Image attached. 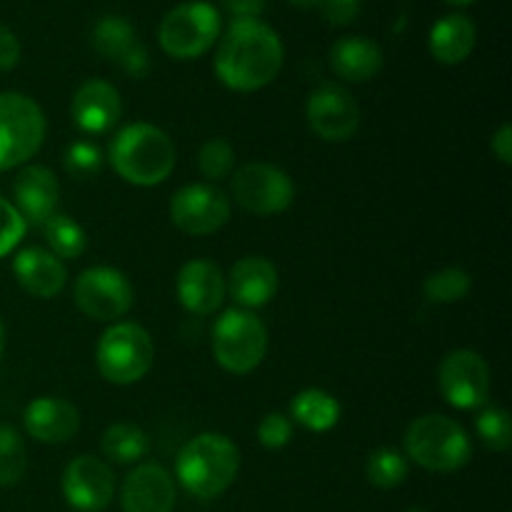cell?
Masks as SVG:
<instances>
[{
	"mask_svg": "<svg viewBox=\"0 0 512 512\" xmlns=\"http://www.w3.org/2000/svg\"><path fill=\"white\" fill-rule=\"evenodd\" d=\"M283 68L280 35L263 20H233L215 50V75L235 93H255Z\"/></svg>",
	"mask_w": 512,
	"mask_h": 512,
	"instance_id": "obj_1",
	"label": "cell"
},
{
	"mask_svg": "<svg viewBox=\"0 0 512 512\" xmlns=\"http://www.w3.org/2000/svg\"><path fill=\"white\" fill-rule=\"evenodd\" d=\"M108 160L125 183L153 188L170 178L178 158L165 130L150 123H130L110 140Z\"/></svg>",
	"mask_w": 512,
	"mask_h": 512,
	"instance_id": "obj_2",
	"label": "cell"
},
{
	"mask_svg": "<svg viewBox=\"0 0 512 512\" xmlns=\"http://www.w3.org/2000/svg\"><path fill=\"white\" fill-rule=\"evenodd\" d=\"M240 470V450L228 435L200 433L180 448L175 478L193 498H220L235 483Z\"/></svg>",
	"mask_w": 512,
	"mask_h": 512,
	"instance_id": "obj_3",
	"label": "cell"
},
{
	"mask_svg": "<svg viewBox=\"0 0 512 512\" xmlns=\"http://www.w3.org/2000/svg\"><path fill=\"white\" fill-rule=\"evenodd\" d=\"M405 458L430 473H455L473 458V443L460 423L440 413L415 418L405 430Z\"/></svg>",
	"mask_w": 512,
	"mask_h": 512,
	"instance_id": "obj_4",
	"label": "cell"
},
{
	"mask_svg": "<svg viewBox=\"0 0 512 512\" xmlns=\"http://www.w3.org/2000/svg\"><path fill=\"white\" fill-rule=\"evenodd\" d=\"M155 360V345L148 330L138 323L120 320L98 340L95 365L100 375L113 385H133L148 375Z\"/></svg>",
	"mask_w": 512,
	"mask_h": 512,
	"instance_id": "obj_5",
	"label": "cell"
},
{
	"mask_svg": "<svg viewBox=\"0 0 512 512\" xmlns=\"http://www.w3.org/2000/svg\"><path fill=\"white\" fill-rule=\"evenodd\" d=\"M213 353L228 373H253L268 355V330L263 320L253 310H225L213 325Z\"/></svg>",
	"mask_w": 512,
	"mask_h": 512,
	"instance_id": "obj_6",
	"label": "cell"
},
{
	"mask_svg": "<svg viewBox=\"0 0 512 512\" xmlns=\"http://www.w3.org/2000/svg\"><path fill=\"white\" fill-rule=\"evenodd\" d=\"M220 38V13L208 0L175 5L160 20V48L178 60H193L208 53Z\"/></svg>",
	"mask_w": 512,
	"mask_h": 512,
	"instance_id": "obj_7",
	"label": "cell"
},
{
	"mask_svg": "<svg viewBox=\"0 0 512 512\" xmlns=\"http://www.w3.org/2000/svg\"><path fill=\"white\" fill-rule=\"evenodd\" d=\"M45 140V115L23 93H0V173L28 163Z\"/></svg>",
	"mask_w": 512,
	"mask_h": 512,
	"instance_id": "obj_8",
	"label": "cell"
},
{
	"mask_svg": "<svg viewBox=\"0 0 512 512\" xmlns=\"http://www.w3.org/2000/svg\"><path fill=\"white\" fill-rule=\"evenodd\" d=\"M73 298L80 313L88 315L90 320L115 323L130 313L135 303V290L125 273L108 265H95L75 278Z\"/></svg>",
	"mask_w": 512,
	"mask_h": 512,
	"instance_id": "obj_9",
	"label": "cell"
},
{
	"mask_svg": "<svg viewBox=\"0 0 512 512\" xmlns=\"http://www.w3.org/2000/svg\"><path fill=\"white\" fill-rule=\"evenodd\" d=\"M233 198L253 215H278L293 205L295 185L285 170L270 163H248L235 170Z\"/></svg>",
	"mask_w": 512,
	"mask_h": 512,
	"instance_id": "obj_10",
	"label": "cell"
},
{
	"mask_svg": "<svg viewBox=\"0 0 512 512\" xmlns=\"http://www.w3.org/2000/svg\"><path fill=\"white\" fill-rule=\"evenodd\" d=\"M438 385L448 405L458 410H478L488 405L490 368L475 350H453L440 360Z\"/></svg>",
	"mask_w": 512,
	"mask_h": 512,
	"instance_id": "obj_11",
	"label": "cell"
},
{
	"mask_svg": "<svg viewBox=\"0 0 512 512\" xmlns=\"http://www.w3.org/2000/svg\"><path fill=\"white\" fill-rule=\"evenodd\" d=\"M230 200L228 195L213 183L183 185L170 200V220L183 233L213 235L228 223Z\"/></svg>",
	"mask_w": 512,
	"mask_h": 512,
	"instance_id": "obj_12",
	"label": "cell"
},
{
	"mask_svg": "<svg viewBox=\"0 0 512 512\" xmlns=\"http://www.w3.org/2000/svg\"><path fill=\"white\" fill-rule=\"evenodd\" d=\"M305 118L318 138L328 143H345L360 128V105L345 88L325 83L308 95Z\"/></svg>",
	"mask_w": 512,
	"mask_h": 512,
	"instance_id": "obj_13",
	"label": "cell"
},
{
	"mask_svg": "<svg viewBox=\"0 0 512 512\" xmlns=\"http://www.w3.org/2000/svg\"><path fill=\"white\" fill-rule=\"evenodd\" d=\"M90 43L100 58L120 65V70L128 73L130 78H145V73H148V48L138 38V30L133 28L130 20L120 18V15H103L93 25Z\"/></svg>",
	"mask_w": 512,
	"mask_h": 512,
	"instance_id": "obj_14",
	"label": "cell"
},
{
	"mask_svg": "<svg viewBox=\"0 0 512 512\" xmlns=\"http://www.w3.org/2000/svg\"><path fill=\"white\" fill-rule=\"evenodd\" d=\"M63 495L80 512H103L115 498V475L103 460L78 455L65 465Z\"/></svg>",
	"mask_w": 512,
	"mask_h": 512,
	"instance_id": "obj_15",
	"label": "cell"
},
{
	"mask_svg": "<svg viewBox=\"0 0 512 512\" xmlns=\"http://www.w3.org/2000/svg\"><path fill=\"white\" fill-rule=\"evenodd\" d=\"M70 118L85 135H105L123 118V100L118 88L108 80L90 78L75 90Z\"/></svg>",
	"mask_w": 512,
	"mask_h": 512,
	"instance_id": "obj_16",
	"label": "cell"
},
{
	"mask_svg": "<svg viewBox=\"0 0 512 512\" xmlns=\"http://www.w3.org/2000/svg\"><path fill=\"white\" fill-rule=\"evenodd\" d=\"M178 490L160 463H143L125 478L120 490L123 512H173Z\"/></svg>",
	"mask_w": 512,
	"mask_h": 512,
	"instance_id": "obj_17",
	"label": "cell"
},
{
	"mask_svg": "<svg viewBox=\"0 0 512 512\" xmlns=\"http://www.w3.org/2000/svg\"><path fill=\"white\" fill-rule=\"evenodd\" d=\"M15 210L23 215L25 225L43 228L50 215L58 213L60 183L45 165H25L13 180Z\"/></svg>",
	"mask_w": 512,
	"mask_h": 512,
	"instance_id": "obj_18",
	"label": "cell"
},
{
	"mask_svg": "<svg viewBox=\"0 0 512 512\" xmlns=\"http://www.w3.org/2000/svg\"><path fill=\"white\" fill-rule=\"evenodd\" d=\"M175 293L180 305L193 315H210L223 305L225 300V275L213 260L195 258L188 260L178 270L175 278Z\"/></svg>",
	"mask_w": 512,
	"mask_h": 512,
	"instance_id": "obj_19",
	"label": "cell"
},
{
	"mask_svg": "<svg viewBox=\"0 0 512 512\" xmlns=\"http://www.w3.org/2000/svg\"><path fill=\"white\" fill-rule=\"evenodd\" d=\"M225 293L243 310L263 308L278 293V268L263 255H245L230 268Z\"/></svg>",
	"mask_w": 512,
	"mask_h": 512,
	"instance_id": "obj_20",
	"label": "cell"
},
{
	"mask_svg": "<svg viewBox=\"0 0 512 512\" xmlns=\"http://www.w3.org/2000/svg\"><path fill=\"white\" fill-rule=\"evenodd\" d=\"M23 425L30 438L38 443L60 445L75 438L80 430V413L73 403L63 398H35L25 405Z\"/></svg>",
	"mask_w": 512,
	"mask_h": 512,
	"instance_id": "obj_21",
	"label": "cell"
},
{
	"mask_svg": "<svg viewBox=\"0 0 512 512\" xmlns=\"http://www.w3.org/2000/svg\"><path fill=\"white\" fill-rule=\"evenodd\" d=\"M13 275L25 293L40 300L60 295L68 283V270L63 260L43 248H25L15 253Z\"/></svg>",
	"mask_w": 512,
	"mask_h": 512,
	"instance_id": "obj_22",
	"label": "cell"
},
{
	"mask_svg": "<svg viewBox=\"0 0 512 512\" xmlns=\"http://www.w3.org/2000/svg\"><path fill=\"white\" fill-rule=\"evenodd\" d=\"M328 63L338 78L348 83H368L383 68V50L365 35H345L333 43Z\"/></svg>",
	"mask_w": 512,
	"mask_h": 512,
	"instance_id": "obj_23",
	"label": "cell"
},
{
	"mask_svg": "<svg viewBox=\"0 0 512 512\" xmlns=\"http://www.w3.org/2000/svg\"><path fill=\"white\" fill-rule=\"evenodd\" d=\"M475 43H478V28L473 20L463 13L443 15L438 23L430 28L428 48L438 63L458 65L470 58Z\"/></svg>",
	"mask_w": 512,
	"mask_h": 512,
	"instance_id": "obj_24",
	"label": "cell"
},
{
	"mask_svg": "<svg viewBox=\"0 0 512 512\" xmlns=\"http://www.w3.org/2000/svg\"><path fill=\"white\" fill-rule=\"evenodd\" d=\"M340 415L338 400L320 388H305L290 400V418L310 433H328L340 423Z\"/></svg>",
	"mask_w": 512,
	"mask_h": 512,
	"instance_id": "obj_25",
	"label": "cell"
},
{
	"mask_svg": "<svg viewBox=\"0 0 512 512\" xmlns=\"http://www.w3.org/2000/svg\"><path fill=\"white\" fill-rule=\"evenodd\" d=\"M100 448H103L105 458L113 460V463L130 465L140 463L148 455L150 440L145 430L138 428V425L115 423L105 428L103 438H100Z\"/></svg>",
	"mask_w": 512,
	"mask_h": 512,
	"instance_id": "obj_26",
	"label": "cell"
},
{
	"mask_svg": "<svg viewBox=\"0 0 512 512\" xmlns=\"http://www.w3.org/2000/svg\"><path fill=\"white\" fill-rule=\"evenodd\" d=\"M40 230L45 235V243L50 245V253L60 260H78L88 248V235L70 215H50Z\"/></svg>",
	"mask_w": 512,
	"mask_h": 512,
	"instance_id": "obj_27",
	"label": "cell"
},
{
	"mask_svg": "<svg viewBox=\"0 0 512 512\" xmlns=\"http://www.w3.org/2000/svg\"><path fill=\"white\" fill-rule=\"evenodd\" d=\"M408 473V458L395 448H378L375 453H370L368 463H365V478L380 490H393L403 485Z\"/></svg>",
	"mask_w": 512,
	"mask_h": 512,
	"instance_id": "obj_28",
	"label": "cell"
},
{
	"mask_svg": "<svg viewBox=\"0 0 512 512\" xmlns=\"http://www.w3.org/2000/svg\"><path fill=\"white\" fill-rule=\"evenodd\" d=\"M470 288H473V278L463 268H443L425 278L423 295L428 303L453 305L460 303L470 293Z\"/></svg>",
	"mask_w": 512,
	"mask_h": 512,
	"instance_id": "obj_29",
	"label": "cell"
},
{
	"mask_svg": "<svg viewBox=\"0 0 512 512\" xmlns=\"http://www.w3.org/2000/svg\"><path fill=\"white\" fill-rule=\"evenodd\" d=\"M28 450L13 425L0 423V488H13L25 478Z\"/></svg>",
	"mask_w": 512,
	"mask_h": 512,
	"instance_id": "obj_30",
	"label": "cell"
},
{
	"mask_svg": "<svg viewBox=\"0 0 512 512\" xmlns=\"http://www.w3.org/2000/svg\"><path fill=\"white\" fill-rule=\"evenodd\" d=\"M475 430H478V438L483 440V445L493 453H505L512 445V423L510 415L505 408L498 405H488L485 410H480V415L475 418Z\"/></svg>",
	"mask_w": 512,
	"mask_h": 512,
	"instance_id": "obj_31",
	"label": "cell"
},
{
	"mask_svg": "<svg viewBox=\"0 0 512 512\" xmlns=\"http://www.w3.org/2000/svg\"><path fill=\"white\" fill-rule=\"evenodd\" d=\"M198 168L210 183L225 180L235 168V150L225 138H210L198 153Z\"/></svg>",
	"mask_w": 512,
	"mask_h": 512,
	"instance_id": "obj_32",
	"label": "cell"
},
{
	"mask_svg": "<svg viewBox=\"0 0 512 512\" xmlns=\"http://www.w3.org/2000/svg\"><path fill=\"white\" fill-rule=\"evenodd\" d=\"M103 150L98 145L88 143V140H75L65 148L63 153V168L65 173L73 175L75 180H88L103 170Z\"/></svg>",
	"mask_w": 512,
	"mask_h": 512,
	"instance_id": "obj_33",
	"label": "cell"
},
{
	"mask_svg": "<svg viewBox=\"0 0 512 512\" xmlns=\"http://www.w3.org/2000/svg\"><path fill=\"white\" fill-rule=\"evenodd\" d=\"M25 225L23 215L15 210V205L10 200L0 198V258L13 253L20 245V240L25 238Z\"/></svg>",
	"mask_w": 512,
	"mask_h": 512,
	"instance_id": "obj_34",
	"label": "cell"
},
{
	"mask_svg": "<svg viewBox=\"0 0 512 512\" xmlns=\"http://www.w3.org/2000/svg\"><path fill=\"white\" fill-rule=\"evenodd\" d=\"M258 440L263 448L280 450L293 440V423L283 413H268L258 425Z\"/></svg>",
	"mask_w": 512,
	"mask_h": 512,
	"instance_id": "obj_35",
	"label": "cell"
},
{
	"mask_svg": "<svg viewBox=\"0 0 512 512\" xmlns=\"http://www.w3.org/2000/svg\"><path fill=\"white\" fill-rule=\"evenodd\" d=\"M318 8L330 25L343 28V25H350L358 18L360 8H363V0H323Z\"/></svg>",
	"mask_w": 512,
	"mask_h": 512,
	"instance_id": "obj_36",
	"label": "cell"
},
{
	"mask_svg": "<svg viewBox=\"0 0 512 512\" xmlns=\"http://www.w3.org/2000/svg\"><path fill=\"white\" fill-rule=\"evenodd\" d=\"M20 60V40L10 28L0 23V73L13 70Z\"/></svg>",
	"mask_w": 512,
	"mask_h": 512,
	"instance_id": "obj_37",
	"label": "cell"
},
{
	"mask_svg": "<svg viewBox=\"0 0 512 512\" xmlns=\"http://www.w3.org/2000/svg\"><path fill=\"white\" fill-rule=\"evenodd\" d=\"M490 148H493L495 158L503 165H512V128L510 123H503L498 128V133L490 140Z\"/></svg>",
	"mask_w": 512,
	"mask_h": 512,
	"instance_id": "obj_38",
	"label": "cell"
},
{
	"mask_svg": "<svg viewBox=\"0 0 512 512\" xmlns=\"http://www.w3.org/2000/svg\"><path fill=\"white\" fill-rule=\"evenodd\" d=\"M265 3H268V0H223L225 10H228L230 15H235V20L258 18L265 10Z\"/></svg>",
	"mask_w": 512,
	"mask_h": 512,
	"instance_id": "obj_39",
	"label": "cell"
},
{
	"mask_svg": "<svg viewBox=\"0 0 512 512\" xmlns=\"http://www.w3.org/2000/svg\"><path fill=\"white\" fill-rule=\"evenodd\" d=\"M290 5H295V8H318L323 0H288Z\"/></svg>",
	"mask_w": 512,
	"mask_h": 512,
	"instance_id": "obj_40",
	"label": "cell"
},
{
	"mask_svg": "<svg viewBox=\"0 0 512 512\" xmlns=\"http://www.w3.org/2000/svg\"><path fill=\"white\" fill-rule=\"evenodd\" d=\"M3 350H5V323L3 318H0V355H3Z\"/></svg>",
	"mask_w": 512,
	"mask_h": 512,
	"instance_id": "obj_41",
	"label": "cell"
},
{
	"mask_svg": "<svg viewBox=\"0 0 512 512\" xmlns=\"http://www.w3.org/2000/svg\"><path fill=\"white\" fill-rule=\"evenodd\" d=\"M445 3L448 5H470V3H475V0H445Z\"/></svg>",
	"mask_w": 512,
	"mask_h": 512,
	"instance_id": "obj_42",
	"label": "cell"
},
{
	"mask_svg": "<svg viewBox=\"0 0 512 512\" xmlns=\"http://www.w3.org/2000/svg\"><path fill=\"white\" fill-rule=\"evenodd\" d=\"M405 512H430V510H425V508H410V510H405Z\"/></svg>",
	"mask_w": 512,
	"mask_h": 512,
	"instance_id": "obj_43",
	"label": "cell"
}]
</instances>
